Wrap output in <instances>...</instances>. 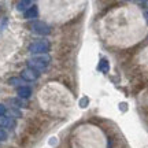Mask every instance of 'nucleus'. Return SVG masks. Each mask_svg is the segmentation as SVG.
Segmentation results:
<instances>
[{
  "mask_svg": "<svg viewBox=\"0 0 148 148\" xmlns=\"http://www.w3.org/2000/svg\"><path fill=\"white\" fill-rule=\"evenodd\" d=\"M49 56L47 55H41V56H36V58H32L27 60V67L29 69H33L36 70V71H42V70H45L48 67V64H49Z\"/></svg>",
  "mask_w": 148,
  "mask_h": 148,
  "instance_id": "1",
  "label": "nucleus"
},
{
  "mask_svg": "<svg viewBox=\"0 0 148 148\" xmlns=\"http://www.w3.org/2000/svg\"><path fill=\"white\" fill-rule=\"evenodd\" d=\"M16 93H18V96H19L21 99H29V97H30V95H32V89H30L29 86L22 85V86H18Z\"/></svg>",
  "mask_w": 148,
  "mask_h": 148,
  "instance_id": "5",
  "label": "nucleus"
},
{
  "mask_svg": "<svg viewBox=\"0 0 148 148\" xmlns=\"http://www.w3.org/2000/svg\"><path fill=\"white\" fill-rule=\"evenodd\" d=\"M51 49V44L48 40H37L29 45V52L32 53H47Z\"/></svg>",
  "mask_w": 148,
  "mask_h": 148,
  "instance_id": "2",
  "label": "nucleus"
},
{
  "mask_svg": "<svg viewBox=\"0 0 148 148\" xmlns=\"http://www.w3.org/2000/svg\"><path fill=\"white\" fill-rule=\"evenodd\" d=\"M5 112H7V108H5V106L0 103V116H3V115L5 114Z\"/></svg>",
  "mask_w": 148,
  "mask_h": 148,
  "instance_id": "13",
  "label": "nucleus"
},
{
  "mask_svg": "<svg viewBox=\"0 0 148 148\" xmlns=\"http://www.w3.org/2000/svg\"><path fill=\"white\" fill-rule=\"evenodd\" d=\"M108 69H110V66H108V62H107L106 59H103L100 62V66H99V70H101V71H108Z\"/></svg>",
  "mask_w": 148,
  "mask_h": 148,
  "instance_id": "10",
  "label": "nucleus"
},
{
  "mask_svg": "<svg viewBox=\"0 0 148 148\" xmlns=\"http://www.w3.org/2000/svg\"><path fill=\"white\" fill-rule=\"evenodd\" d=\"M12 103H15L18 107H27V104H26V101L25 100H19V99H12Z\"/></svg>",
  "mask_w": 148,
  "mask_h": 148,
  "instance_id": "11",
  "label": "nucleus"
},
{
  "mask_svg": "<svg viewBox=\"0 0 148 148\" xmlns=\"http://www.w3.org/2000/svg\"><path fill=\"white\" fill-rule=\"evenodd\" d=\"M8 84L12 85V86H18V85L23 84V79H22V78H18V77H12V78L8 79Z\"/></svg>",
  "mask_w": 148,
  "mask_h": 148,
  "instance_id": "9",
  "label": "nucleus"
},
{
  "mask_svg": "<svg viewBox=\"0 0 148 148\" xmlns=\"http://www.w3.org/2000/svg\"><path fill=\"white\" fill-rule=\"evenodd\" d=\"M30 29H32L34 33L37 34H41V36H47L51 33V26L47 25L45 22H41V21H34L30 23Z\"/></svg>",
  "mask_w": 148,
  "mask_h": 148,
  "instance_id": "3",
  "label": "nucleus"
},
{
  "mask_svg": "<svg viewBox=\"0 0 148 148\" xmlns=\"http://www.w3.org/2000/svg\"><path fill=\"white\" fill-rule=\"evenodd\" d=\"M29 7H32V1L30 0H22L16 3V10L18 11H26Z\"/></svg>",
  "mask_w": 148,
  "mask_h": 148,
  "instance_id": "8",
  "label": "nucleus"
},
{
  "mask_svg": "<svg viewBox=\"0 0 148 148\" xmlns=\"http://www.w3.org/2000/svg\"><path fill=\"white\" fill-rule=\"evenodd\" d=\"M38 77H40V73L33 69H29V67H26V69H23L21 71V78L23 81H36Z\"/></svg>",
  "mask_w": 148,
  "mask_h": 148,
  "instance_id": "4",
  "label": "nucleus"
},
{
  "mask_svg": "<svg viewBox=\"0 0 148 148\" xmlns=\"http://www.w3.org/2000/svg\"><path fill=\"white\" fill-rule=\"evenodd\" d=\"M37 15H38V8H37V5L29 7V8L25 11V14H23V16H25L26 19H34V18H37Z\"/></svg>",
  "mask_w": 148,
  "mask_h": 148,
  "instance_id": "7",
  "label": "nucleus"
},
{
  "mask_svg": "<svg viewBox=\"0 0 148 148\" xmlns=\"http://www.w3.org/2000/svg\"><path fill=\"white\" fill-rule=\"evenodd\" d=\"M4 140H7V132L0 127V141H4Z\"/></svg>",
  "mask_w": 148,
  "mask_h": 148,
  "instance_id": "12",
  "label": "nucleus"
},
{
  "mask_svg": "<svg viewBox=\"0 0 148 148\" xmlns=\"http://www.w3.org/2000/svg\"><path fill=\"white\" fill-rule=\"evenodd\" d=\"M0 126L12 129V127L15 126V121L12 118H10V116H0Z\"/></svg>",
  "mask_w": 148,
  "mask_h": 148,
  "instance_id": "6",
  "label": "nucleus"
}]
</instances>
